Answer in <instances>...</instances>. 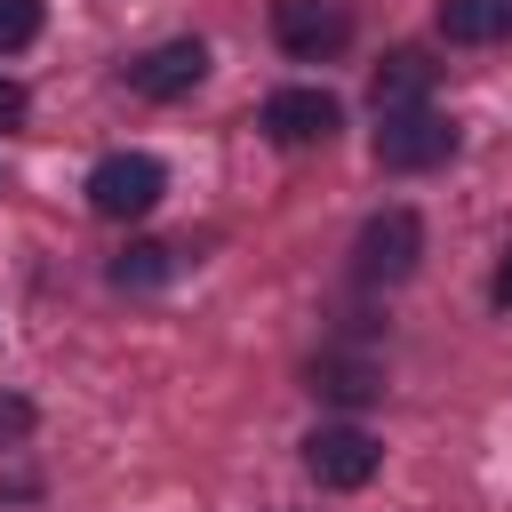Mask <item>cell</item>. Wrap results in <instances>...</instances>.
I'll return each mask as SVG.
<instances>
[{
    "label": "cell",
    "mask_w": 512,
    "mask_h": 512,
    "mask_svg": "<svg viewBox=\"0 0 512 512\" xmlns=\"http://www.w3.org/2000/svg\"><path fill=\"white\" fill-rule=\"evenodd\" d=\"M160 192H168V168H160L152 152H104V160L88 168V208H96L104 224H136V216H152Z\"/></svg>",
    "instance_id": "cell-1"
},
{
    "label": "cell",
    "mask_w": 512,
    "mask_h": 512,
    "mask_svg": "<svg viewBox=\"0 0 512 512\" xmlns=\"http://www.w3.org/2000/svg\"><path fill=\"white\" fill-rule=\"evenodd\" d=\"M416 256H424L416 208H376V216L360 224V240H352V280H360V288H400V280L416 272Z\"/></svg>",
    "instance_id": "cell-2"
},
{
    "label": "cell",
    "mask_w": 512,
    "mask_h": 512,
    "mask_svg": "<svg viewBox=\"0 0 512 512\" xmlns=\"http://www.w3.org/2000/svg\"><path fill=\"white\" fill-rule=\"evenodd\" d=\"M448 152H456V128H448L432 104L376 120V168H392V176H424V168H440Z\"/></svg>",
    "instance_id": "cell-3"
},
{
    "label": "cell",
    "mask_w": 512,
    "mask_h": 512,
    "mask_svg": "<svg viewBox=\"0 0 512 512\" xmlns=\"http://www.w3.org/2000/svg\"><path fill=\"white\" fill-rule=\"evenodd\" d=\"M272 40L296 64H328L352 40V16H344V0H272Z\"/></svg>",
    "instance_id": "cell-4"
},
{
    "label": "cell",
    "mask_w": 512,
    "mask_h": 512,
    "mask_svg": "<svg viewBox=\"0 0 512 512\" xmlns=\"http://www.w3.org/2000/svg\"><path fill=\"white\" fill-rule=\"evenodd\" d=\"M272 144H288V152H304V144H328L336 128H344V104L328 96V88H272L264 96V120H256Z\"/></svg>",
    "instance_id": "cell-5"
},
{
    "label": "cell",
    "mask_w": 512,
    "mask_h": 512,
    "mask_svg": "<svg viewBox=\"0 0 512 512\" xmlns=\"http://www.w3.org/2000/svg\"><path fill=\"white\" fill-rule=\"evenodd\" d=\"M376 464H384V448H376L360 424H320V432H304V472H312L320 488H368Z\"/></svg>",
    "instance_id": "cell-6"
},
{
    "label": "cell",
    "mask_w": 512,
    "mask_h": 512,
    "mask_svg": "<svg viewBox=\"0 0 512 512\" xmlns=\"http://www.w3.org/2000/svg\"><path fill=\"white\" fill-rule=\"evenodd\" d=\"M208 80V40H160V48H144L136 64H128V88L144 96V104H176V96H192Z\"/></svg>",
    "instance_id": "cell-7"
},
{
    "label": "cell",
    "mask_w": 512,
    "mask_h": 512,
    "mask_svg": "<svg viewBox=\"0 0 512 512\" xmlns=\"http://www.w3.org/2000/svg\"><path fill=\"white\" fill-rule=\"evenodd\" d=\"M424 96H432V56H424V48H392V56L376 64V80H368L376 120H384V112H416Z\"/></svg>",
    "instance_id": "cell-8"
},
{
    "label": "cell",
    "mask_w": 512,
    "mask_h": 512,
    "mask_svg": "<svg viewBox=\"0 0 512 512\" xmlns=\"http://www.w3.org/2000/svg\"><path fill=\"white\" fill-rule=\"evenodd\" d=\"M312 392H320V400L360 408V400H376V392H384V376H376V360H360V352H320V360H312Z\"/></svg>",
    "instance_id": "cell-9"
},
{
    "label": "cell",
    "mask_w": 512,
    "mask_h": 512,
    "mask_svg": "<svg viewBox=\"0 0 512 512\" xmlns=\"http://www.w3.org/2000/svg\"><path fill=\"white\" fill-rule=\"evenodd\" d=\"M440 32L456 48H488L512 32V0H440Z\"/></svg>",
    "instance_id": "cell-10"
},
{
    "label": "cell",
    "mask_w": 512,
    "mask_h": 512,
    "mask_svg": "<svg viewBox=\"0 0 512 512\" xmlns=\"http://www.w3.org/2000/svg\"><path fill=\"white\" fill-rule=\"evenodd\" d=\"M168 272H176V248H168V240H128V248L112 256V288H128V296L160 288Z\"/></svg>",
    "instance_id": "cell-11"
},
{
    "label": "cell",
    "mask_w": 512,
    "mask_h": 512,
    "mask_svg": "<svg viewBox=\"0 0 512 512\" xmlns=\"http://www.w3.org/2000/svg\"><path fill=\"white\" fill-rule=\"evenodd\" d=\"M40 40V0H0V56Z\"/></svg>",
    "instance_id": "cell-12"
},
{
    "label": "cell",
    "mask_w": 512,
    "mask_h": 512,
    "mask_svg": "<svg viewBox=\"0 0 512 512\" xmlns=\"http://www.w3.org/2000/svg\"><path fill=\"white\" fill-rule=\"evenodd\" d=\"M24 432H32V400L24 392H0V448H16Z\"/></svg>",
    "instance_id": "cell-13"
},
{
    "label": "cell",
    "mask_w": 512,
    "mask_h": 512,
    "mask_svg": "<svg viewBox=\"0 0 512 512\" xmlns=\"http://www.w3.org/2000/svg\"><path fill=\"white\" fill-rule=\"evenodd\" d=\"M24 112H32V96H24V88H16V80H0V128H16V120H24Z\"/></svg>",
    "instance_id": "cell-14"
},
{
    "label": "cell",
    "mask_w": 512,
    "mask_h": 512,
    "mask_svg": "<svg viewBox=\"0 0 512 512\" xmlns=\"http://www.w3.org/2000/svg\"><path fill=\"white\" fill-rule=\"evenodd\" d=\"M488 296H496V304L512 312V248H504V264H496V280H488Z\"/></svg>",
    "instance_id": "cell-15"
}]
</instances>
